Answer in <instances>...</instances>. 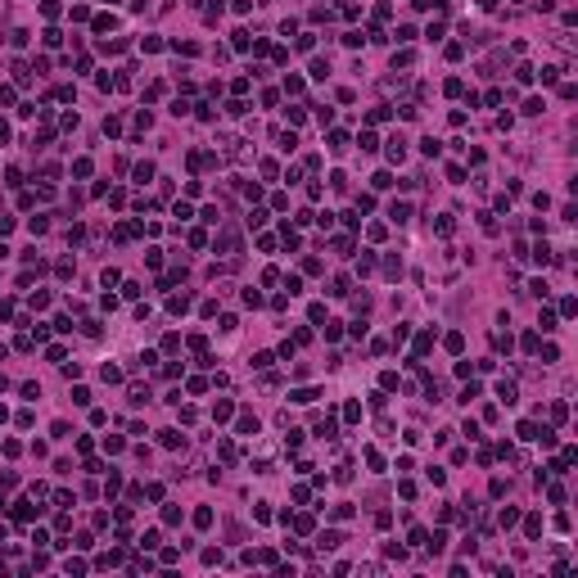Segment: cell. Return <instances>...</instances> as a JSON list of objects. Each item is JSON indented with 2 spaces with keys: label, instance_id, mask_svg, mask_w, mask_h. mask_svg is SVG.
Masks as SVG:
<instances>
[{
  "label": "cell",
  "instance_id": "obj_4",
  "mask_svg": "<svg viewBox=\"0 0 578 578\" xmlns=\"http://www.w3.org/2000/svg\"><path fill=\"white\" fill-rule=\"evenodd\" d=\"M388 217H393V222H407V217H411V208H407V203H393V213H388Z\"/></svg>",
  "mask_w": 578,
  "mask_h": 578
},
{
  "label": "cell",
  "instance_id": "obj_2",
  "mask_svg": "<svg viewBox=\"0 0 578 578\" xmlns=\"http://www.w3.org/2000/svg\"><path fill=\"white\" fill-rule=\"evenodd\" d=\"M402 154H407V140H388V159L402 163Z\"/></svg>",
  "mask_w": 578,
  "mask_h": 578
},
{
  "label": "cell",
  "instance_id": "obj_1",
  "mask_svg": "<svg viewBox=\"0 0 578 578\" xmlns=\"http://www.w3.org/2000/svg\"><path fill=\"white\" fill-rule=\"evenodd\" d=\"M497 398H502V402L511 407L515 398H519V388H515V380H502V384H497Z\"/></svg>",
  "mask_w": 578,
  "mask_h": 578
},
{
  "label": "cell",
  "instance_id": "obj_3",
  "mask_svg": "<svg viewBox=\"0 0 578 578\" xmlns=\"http://www.w3.org/2000/svg\"><path fill=\"white\" fill-rule=\"evenodd\" d=\"M538 325H542V334H551V330H556V312H542V317H538Z\"/></svg>",
  "mask_w": 578,
  "mask_h": 578
}]
</instances>
